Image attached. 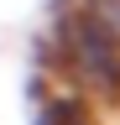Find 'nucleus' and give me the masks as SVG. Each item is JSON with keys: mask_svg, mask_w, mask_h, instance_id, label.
I'll return each instance as SVG.
<instances>
[{"mask_svg": "<svg viewBox=\"0 0 120 125\" xmlns=\"http://www.w3.org/2000/svg\"><path fill=\"white\" fill-rule=\"evenodd\" d=\"M52 68L89 104L120 99V0H68L57 10Z\"/></svg>", "mask_w": 120, "mask_h": 125, "instance_id": "1", "label": "nucleus"}, {"mask_svg": "<svg viewBox=\"0 0 120 125\" xmlns=\"http://www.w3.org/2000/svg\"><path fill=\"white\" fill-rule=\"evenodd\" d=\"M32 125H99V120H94V104L78 99L73 89H52V94L37 99Z\"/></svg>", "mask_w": 120, "mask_h": 125, "instance_id": "2", "label": "nucleus"}]
</instances>
